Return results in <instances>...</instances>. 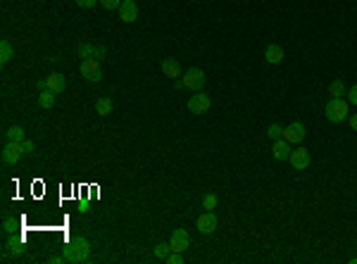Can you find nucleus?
Masks as SVG:
<instances>
[{"label": "nucleus", "instance_id": "1", "mask_svg": "<svg viewBox=\"0 0 357 264\" xmlns=\"http://www.w3.org/2000/svg\"><path fill=\"white\" fill-rule=\"evenodd\" d=\"M62 255H64L67 262H88V257H91V245H88V240H86L83 236H74V238L67 240Z\"/></svg>", "mask_w": 357, "mask_h": 264}, {"label": "nucleus", "instance_id": "2", "mask_svg": "<svg viewBox=\"0 0 357 264\" xmlns=\"http://www.w3.org/2000/svg\"><path fill=\"white\" fill-rule=\"evenodd\" d=\"M324 114L331 124H343V122L350 117V114H348V103L341 100V98H331V100L326 103Z\"/></svg>", "mask_w": 357, "mask_h": 264}, {"label": "nucleus", "instance_id": "3", "mask_svg": "<svg viewBox=\"0 0 357 264\" xmlns=\"http://www.w3.org/2000/svg\"><path fill=\"white\" fill-rule=\"evenodd\" d=\"M205 72L202 69H198V67H193V69H188L186 77H181V83H184V88H191V91H200L202 86H205Z\"/></svg>", "mask_w": 357, "mask_h": 264}, {"label": "nucleus", "instance_id": "4", "mask_svg": "<svg viewBox=\"0 0 357 264\" xmlns=\"http://www.w3.org/2000/svg\"><path fill=\"white\" fill-rule=\"evenodd\" d=\"M0 157H2V162H5V164H17V162L24 157L22 143H5V145H2V153H0Z\"/></svg>", "mask_w": 357, "mask_h": 264}, {"label": "nucleus", "instance_id": "5", "mask_svg": "<svg viewBox=\"0 0 357 264\" xmlns=\"http://www.w3.org/2000/svg\"><path fill=\"white\" fill-rule=\"evenodd\" d=\"M302 138H305V124L302 122H291V124L283 129V140L288 145H295V143H300Z\"/></svg>", "mask_w": 357, "mask_h": 264}, {"label": "nucleus", "instance_id": "6", "mask_svg": "<svg viewBox=\"0 0 357 264\" xmlns=\"http://www.w3.org/2000/svg\"><path fill=\"white\" fill-rule=\"evenodd\" d=\"M188 112H193V114H205L207 109H210V95H205V93H198L195 95H191L188 98Z\"/></svg>", "mask_w": 357, "mask_h": 264}, {"label": "nucleus", "instance_id": "7", "mask_svg": "<svg viewBox=\"0 0 357 264\" xmlns=\"http://www.w3.org/2000/svg\"><path fill=\"white\" fill-rule=\"evenodd\" d=\"M191 245V236H188L186 229H176L169 238V250L171 252H184V250Z\"/></svg>", "mask_w": 357, "mask_h": 264}, {"label": "nucleus", "instance_id": "8", "mask_svg": "<svg viewBox=\"0 0 357 264\" xmlns=\"http://www.w3.org/2000/svg\"><path fill=\"white\" fill-rule=\"evenodd\" d=\"M119 19H122L124 24H134V22L138 19V5H136L134 0H124V2L119 5Z\"/></svg>", "mask_w": 357, "mask_h": 264}, {"label": "nucleus", "instance_id": "9", "mask_svg": "<svg viewBox=\"0 0 357 264\" xmlns=\"http://www.w3.org/2000/svg\"><path fill=\"white\" fill-rule=\"evenodd\" d=\"M288 162L293 164V169L302 171L310 167V153L305 150V148H295V150H291V157H288Z\"/></svg>", "mask_w": 357, "mask_h": 264}, {"label": "nucleus", "instance_id": "10", "mask_svg": "<svg viewBox=\"0 0 357 264\" xmlns=\"http://www.w3.org/2000/svg\"><path fill=\"white\" fill-rule=\"evenodd\" d=\"M198 231L207 233V236L217 231V214H215V212H205V214H200V217H198Z\"/></svg>", "mask_w": 357, "mask_h": 264}, {"label": "nucleus", "instance_id": "11", "mask_svg": "<svg viewBox=\"0 0 357 264\" xmlns=\"http://www.w3.org/2000/svg\"><path fill=\"white\" fill-rule=\"evenodd\" d=\"M79 57H81V60H86V57L103 60V57H105V48H95V46H88V43H83V46H79Z\"/></svg>", "mask_w": 357, "mask_h": 264}, {"label": "nucleus", "instance_id": "12", "mask_svg": "<svg viewBox=\"0 0 357 264\" xmlns=\"http://www.w3.org/2000/svg\"><path fill=\"white\" fill-rule=\"evenodd\" d=\"M162 72H165L167 79H179L181 77V64L174 57H167V60H162Z\"/></svg>", "mask_w": 357, "mask_h": 264}, {"label": "nucleus", "instance_id": "13", "mask_svg": "<svg viewBox=\"0 0 357 264\" xmlns=\"http://www.w3.org/2000/svg\"><path fill=\"white\" fill-rule=\"evenodd\" d=\"M264 57H267V62H269V64H279L281 60H283V48L276 46V43L267 46V50H264Z\"/></svg>", "mask_w": 357, "mask_h": 264}, {"label": "nucleus", "instance_id": "14", "mask_svg": "<svg viewBox=\"0 0 357 264\" xmlns=\"http://www.w3.org/2000/svg\"><path fill=\"white\" fill-rule=\"evenodd\" d=\"M46 81H48V88L55 91V93H62L64 88H67V79H64V74H50Z\"/></svg>", "mask_w": 357, "mask_h": 264}, {"label": "nucleus", "instance_id": "15", "mask_svg": "<svg viewBox=\"0 0 357 264\" xmlns=\"http://www.w3.org/2000/svg\"><path fill=\"white\" fill-rule=\"evenodd\" d=\"M22 140H27V131L22 126H10L5 131V143H22Z\"/></svg>", "mask_w": 357, "mask_h": 264}, {"label": "nucleus", "instance_id": "16", "mask_svg": "<svg viewBox=\"0 0 357 264\" xmlns=\"http://www.w3.org/2000/svg\"><path fill=\"white\" fill-rule=\"evenodd\" d=\"M272 155H274V159H279V162H283V159H288L291 157V150H288V143L281 138V140H274V150H272Z\"/></svg>", "mask_w": 357, "mask_h": 264}, {"label": "nucleus", "instance_id": "17", "mask_svg": "<svg viewBox=\"0 0 357 264\" xmlns=\"http://www.w3.org/2000/svg\"><path fill=\"white\" fill-rule=\"evenodd\" d=\"M112 109H114V103H112L110 98H98V100H95V112H98L100 117H108Z\"/></svg>", "mask_w": 357, "mask_h": 264}, {"label": "nucleus", "instance_id": "18", "mask_svg": "<svg viewBox=\"0 0 357 264\" xmlns=\"http://www.w3.org/2000/svg\"><path fill=\"white\" fill-rule=\"evenodd\" d=\"M12 57H15V48H12V43H10V41H0V62L7 64Z\"/></svg>", "mask_w": 357, "mask_h": 264}, {"label": "nucleus", "instance_id": "19", "mask_svg": "<svg viewBox=\"0 0 357 264\" xmlns=\"http://www.w3.org/2000/svg\"><path fill=\"white\" fill-rule=\"evenodd\" d=\"M55 105V91H41L38 93V107H43V109H50Z\"/></svg>", "mask_w": 357, "mask_h": 264}, {"label": "nucleus", "instance_id": "20", "mask_svg": "<svg viewBox=\"0 0 357 264\" xmlns=\"http://www.w3.org/2000/svg\"><path fill=\"white\" fill-rule=\"evenodd\" d=\"M95 69H100V64H98L95 57H86V60H81V74H83V77H91Z\"/></svg>", "mask_w": 357, "mask_h": 264}, {"label": "nucleus", "instance_id": "21", "mask_svg": "<svg viewBox=\"0 0 357 264\" xmlns=\"http://www.w3.org/2000/svg\"><path fill=\"white\" fill-rule=\"evenodd\" d=\"M329 93H331V98H341V95L345 93V86H343L341 79H338V81H331V86H329Z\"/></svg>", "mask_w": 357, "mask_h": 264}, {"label": "nucleus", "instance_id": "22", "mask_svg": "<svg viewBox=\"0 0 357 264\" xmlns=\"http://www.w3.org/2000/svg\"><path fill=\"white\" fill-rule=\"evenodd\" d=\"M202 207H205L207 212H212V210L217 207V195H215V193H207V195L202 198Z\"/></svg>", "mask_w": 357, "mask_h": 264}, {"label": "nucleus", "instance_id": "23", "mask_svg": "<svg viewBox=\"0 0 357 264\" xmlns=\"http://www.w3.org/2000/svg\"><path fill=\"white\" fill-rule=\"evenodd\" d=\"M267 136H269L272 140H281L283 138V129H281L279 124H272L269 129H267Z\"/></svg>", "mask_w": 357, "mask_h": 264}, {"label": "nucleus", "instance_id": "24", "mask_svg": "<svg viewBox=\"0 0 357 264\" xmlns=\"http://www.w3.org/2000/svg\"><path fill=\"white\" fill-rule=\"evenodd\" d=\"M169 245H165V243H157L155 245V257H160V260H167L169 257Z\"/></svg>", "mask_w": 357, "mask_h": 264}, {"label": "nucleus", "instance_id": "25", "mask_svg": "<svg viewBox=\"0 0 357 264\" xmlns=\"http://www.w3.org/2000/svg\"><path fill=\"white\" fill-rule=\"evenodd\" d=\"M15 229H17V221H15V219L5 217V221H2V231H5V233H15Z\"/></svg>", "mask_w": 357, "mask_h": 264}, {"label": "nucleus", "instance_id": "26", "mask_svg": "<svg viewBox=\"0 0 357 264\" xmlns=\"http://www.w3.org/2000/svg\"><path fill=\"white\" fill-rule=\"evenodd\" d=\"M122 2H124V0H100V5H103L105 10H119Z\"/></svg>", "mask_w": 357, "mask_h": 264}, {"label": "nucleus", "instance_id": "27", "mask_svg": "<svg viewBox=\"0 0 357 264\" xmlns=\"http://www.w3.org/2000/svg\"><path fill=\"white\" fill-rule=\"evenodd\" d=\"M167 262H169V264H181V262H184V257H181V252H169Z\"/></svg>", "mask_w": 357, "mask_h": 264}, {"label": "nucleus", "instance_id": "28", "mask_svg": "<svg viewBox=\"0 0 357 264\" xmlns=\"http://www.w3.org/2000/svg\"><path fill=\"white\" fill-rule=\"evenodd\" d=\"M100 0H77V5L79 7H86V10H91V7H95Z\"/></svg>", "mask_w": 357, "mask_h": 264}, {"label": "nucleus", "instance_id": "29", "mask_svg": "<svg viewBox=\"0 0 357 264\" xmlns=\"http://www.w3.org/2000/svg\"><path fill=\"white\" fill-rule=\"evenodd\" d=\"M22 150H24V155L33 153V140H22Z\"/></svg>", "mask_w": 357, "mask_h": 264}, {"label": "nucleus", "instance_id": "30", "mask_svg": "<svg viewBox=\"0 0 357 264\" xmlns=\"http://www.w3.org/2000/svg\"><path fill=\"white\" fill-rule=\"evenodd\" d=\"M348 103H353V105H357V83L350 88V93H348Z\"/></svg>", "mask_w": 357, "mask_h": 264}, {"label": "nucleus", "instance_id": "31", "mask_svg": "<svg viewBox=\"0 0 357 264\" xmlns=\"http://www.w3.org/2000/svg\"><path fill=\"white\" fill-rule=\"evenodd\" d=\"M86 79H88V81H93V83H98V81L103 79V69H95L93 74H91V77H86Z\"/></svg>", "mask_w": 357, "mask_h": 264}, {"label": "nucleus", "instance_id": "32", "mask_svg": "<svg viewBox=\"0 0 357 264\" xmlns=\"http://www.w3.org/2000/svg\"><path fill=\"white\" fill-rule=\"evenodd\" d=\"M350 126H353V131H357V114L350 117Z\"/></svg>", "mask_w": 357, "mask_h": 264}]
</instances>
